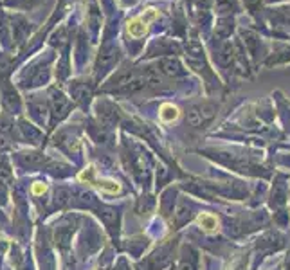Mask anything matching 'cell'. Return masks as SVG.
I'll return each instance as SVG.
<instances>
[{"label": "cell", "instance_id": "7", "mask_svg": "<svg viewBox=\"0 0 290 270\" xmlns=\"http://www.w3.org/2000/svg\"><path fill=\"white\" fill-rule=\"evenodd\" d=\"M71 92H72V97L76 101H79L81 105H87L88 99H90V87L87 83L76 81L71 85Z\"/></svg>", "mask_w": 290, "mask_h": 270}, {"label": "cell", "instance_id": "8", "mask_svg": "<svg viewBox=\"0 0 290 270\" xmlns=\"http://www.w3.org/2000/svg\"><path fill=\"white\" fill-rule=\"evenodd\" d=\"M146 31H148V24H146L141 16H136V18H132L130 22H128V33H130L134 38L145 36Z\"/></svg>", "mask_w": 290, "mask_h": 270}, {"label": "cell", "instance_id": "15", "mask_svg": "<svg viewBox=\"0 0 290 270\" xmlns=\"http://www.w3.org/2000/svg\"><path fill=\"white\" fill-rule=\"evenodd\" d=\"M22 160L29 166H40L45 162V157L42 153H24L22 155Z\"/></svg>", "mask_w": 290, "mask_h": 270}, {"label": "cell", "instance_id": "17", "mask_svg": "<svg viewBox=\"0 0 290 270\" xmlns=\"http://www.w3.org/2000/svg\"><path fill=\"white\" fill-rule=\"evenodd\" d=\"M33 116L38 119V123L44 125L45 121H47V106H45L44 103H36V105H33Z\"/></svg>", "mask_w": 290, "mask_h": 270}, {"label": "cell", "instance_id": "14", "mask_svg": "<svg viewBox=\"0 0 290 270\" xmlns=\"http://www.w3.org/2000/svg\"><path fill=\"white\" fill-rule=\"evenodd\" d=\"M54 202H56L58 207H65L71 202V191L69 189H58L56 195H54Z\"/></svg>", "mask_w": 290, "mask_h": 270}, {"label": "cell", "instance_id": "13", "mask_svg": "<svg viewBox=\"0 0 290 270\" xmlns=\"http://www.w3.org/2000/svg\"><path fill=\"white\" fill-rule=\"evenodd\" d=\"M40 0H5V5L9 7H18V9H31L38 4Z\"/></svg>", "mask_w": 290, "mask_h": 270}, {"label": "cell", "instance_id": "3", "mask_svg": "<svg viewBox=\"0 0 290 270\" xmlns=\"http://www.w3.org/2000/svg\"><path fill=\"white\" fill-rule=\"evenodd\" d=\"M2 105L11 114H18L22 110V101H20L18 94L11 85H5L4 90H2Z\"/></svg>", "mask_w": 290, "mask_h": 270}, {"label": "cell", "instance_id": "22", "mask_svg": "<svg viewBox=\"0 0 290 270\" xmlns=\"http://www.w3.org/2000/svg\"><path fill=\"white\" fill-rule=\"evenodd\" d=\"M254 2H258V0H245L247 7H251V9H252V5H254Z\"/></svg>", "mask_w": 290, "mask_h": 270}, {"label": "cell", "instance_id": "18", "mask_svg": "<svg viewBox=\"0 0 290 270\" xmlns=\"http://www.w3.org/2000/svg\"><path fill=\"white\" fill-rule=\"evenodd\" d=\"M217 11L218 13H229L231 9H236V4H234V0H217Z\"/></svg>", "mask_w": 290, "mask_h": 270}, {"label": "cell", "instance_id": "20", "mask_svg": "<svg viewBox=\"0 0 290 270\" xmlns=\"http://www.w3.org/2000/svg\"><path fill=\"white\" fill-rule=\"evenodd\" d=\"M33 195H36V197H40V195H44L45 191H47V186H45L44 182H34L33 184Z\"/></svg>", "mask_w": 290, "mask_h": 270}, {"label": "cell", "instance_id": "19", "mask_svg": "<svg viewBox=\"0 0 290 270\" xmlns=\"http://www.w3.org/2000/svg\"><path fill=\"white\" fill-rule=\"evenodd\" d=\"M99 216H101L103 220H105V223H108V225H112V223L116 222V211L110 207L101 209V211H99Z\"/></svg>", "mask_w": 290, "mask_h": 270}, {"label": "cell", "instance_id": "2", "mask_svg": "<svg viewBox=\"0 0 290 270\" xmlns=\"http://www.w3.org/2000/svg\"><path fill=\"white\" fill-rule=\"evenodd\" d=\"M51 110H53L54 119H62L67 116V112L71 110V101L69 97H65L60 90L51 92Z\"/></svg>", "mask_w": 290, "mask_h": 270}, {"label": "cell", "instance_id": "21", "mask_svg": "<svg viewBox=\"0 0 290 270\" xmlns=\"http://www.w3.org/2000/svg\"><path fill=\"white\" fill-rule=\"evenodd\" d=\"M114 270H130V269H128V267H126V263H125V261H119V265H117V267H116V269H114Z\"/></svg>", "mask_w": 290, "mask_h": 270}, {"label": "cell", "instance_id": "1", "mask_svg": "<svg viewBox=\"0 0 290 270\" xmlns=\"http://www.w3.org/2000/svg\"><path fill=\"white\" fill-rule=\"evenodd\" d=\"M217 105L213 103H200V105L191 106L188 112H186V119L193 128H204V126L211 123L217 116Z\"/></svg>", "mask_w": 290, "mask_h": 270}, {"label": "cell", "instance_id": "10", "mask_svg": "<svg viewBox=\"0 0 290 270\" xmlns=\"http://www.w3.org/2000/svg\"><path fill=\"white\" fill-rule=\"evenodd\" d=\"M189 216H191V207H189L188 202H180L179 205H177V211H175V223L177 225H182V223H186L189 220Z\"/></svg>", "mask_w": 290, "mask_h": 270}, {"label": "cell", "instance_id": "6", "mask_svg": "<svg viewBox=\"0 0 290 270\" xmlns=\"http://www.w3.org/2000/svg\"><path fill=\"white\" fill-rule=\"evenodd\" d=\"M74 234V223H63L56 229V243H58L62 249H67L71 240H72Z\"/></svg>", "mask_w": 290, "mask_h": 270}, {"label": "cell", "instance_id": "11", "mask_svg": "<svg viewBox=\"0 0 290 270\" xmlns=\"http://www.w3.org/2000/svg\"><path fill=\"white\" fill-rule=\"evenodd\" d=\"M199 225L202 227L204 231H215L218 227V220L217 216L209 214V212H202L199 216Z\"/></svg>", "mask_w": 290, "mask_h": 270}, {"label": "cell", "instance_id": "4", "mask_svg": "<svg viewBox=\"0 0 290 270\" xmlns=\"http://www.w3.org/2000/svg\"><path fill=\"white\" fill-rule=\"evenodd\" d=\"M157 70L168 77H177L186 74V70L182 68V65H180V62L177 58H162L157 63Z\"/></svg>", "mask_w": 290, "mask_h": 270}, {"label": "cell", "instance_id": "12", "mask_svg": "<svg viewBox=\"0 0 290 270\" xmlns=\"http://www.w3.org/2000/svg\"><path fill=\"white\" fill-rule=\"evenodd\" d=\"M92 184L94 186H97L99 189H103V191H107V193H119V184L114 182V180H99V179H94L92 180Z\"/></svg>", "mask_w": 290, "mask_h": 270}, {"label": "cell", "instance_id": "5", "mask_svg": "<svg viewBox=\"0 0 290 270\" xmlns=\"http://www.w3.org/2000/svg\"><path fill=\"white\" fill-rule=\"evenodd\" d=\"M97 116L103 126H114L119 121V114L110 103H99L97 105Z\"/></svg>", "mask_w": 290, "mask_h": 270}, {"label": "cell", "instance_id": "16", "mask_svg": "<svg viewBox=\"0 0 290 270\" xmlns=\"http://www.w3.org/2000/svg\"><path fill=\"white\" fill-rule=\"evenodd\" d=\"M20 128H22V132H24V134H25V137H29V140H34V142H38L40 137H42V135H40V132L36 130L34 126L27 125L25 121H24V123H22V125H20Z\"/></svg>", "mask_w": 290, "mask_h": 270}, {"label": "cell", "instance_id": "9", "mask_svg": "<svg viewBox=\"0 0 290 270\" xmlns=\"http://www.w3.org/2000/svg\"><path fill=\"white\" fill-rule=\"evenodd\" d=\"M159 117L162 123H173V121L179 117V108L173 105H169V103H166V105L160 106Z\"/></svg>", "mask_w": 290, "mask_h": 270}]
</instances>
